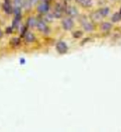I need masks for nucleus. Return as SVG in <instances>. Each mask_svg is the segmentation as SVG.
Masks as SVG:
<instances>
[{"label": "nucleus", "instance_id": "obj_1", "mask_svg": "<svg viewBox=\"0 0 121 132\" xmlns=\"http://www.w3.org/2000/svg\"><path fill=\"white\" fill-rule=\"evenodd\" d=\"M56 49L59 54H65L68 51V46H67V45L64 42H63V41H59V42L56 45Z\"/></svg>", "mask_w": 121, "mask_h": 132}, {"label": "nucleus", "instance_id": "obj_2", "mask_svg": "<svg viewBox=\"0 0 121 132\" xmlns=\"http://www.w3.org/2000/svg\"><path fill=\"white\" fill-rule=\"evenodd\" d=\"M73 22L70 18H66L63 21V27H64L65 30H70L73 27Z\"/></svg>", "mask_w": 121, "mask_h": 132}, {"label": "nucleus", "instance_id": "obj_3", "mask_svg": "<svg viewBox=\"0 0 121 132\" xmlns=\"http://www.w3.org/2000/svg\"><path fill=\"white\" fill-rule=\"evenodd\" d=\"M36 26H37V28H38V30L42 32H46L48 31V27L46 26V24L43 22H41V21H40V22L36 23Z\"/></svg>", "mask_w": 121, "mask_h": 132}, {"label": "nucleus", "instance_id": "obj_4", "mask_svg": "<svg viewBox=\"0 0 121 132\" xmlns=\"http://www.w3.org/2000/svg\"><path fill=\"white\" fill-rule=\"evenodd\" d=\"M3 10L5 11L6 13H7V14H11L12 12V7L10 5V3H9V2H8V1H6L5 3H3Z\"/></svg>", "mask_w": 121, "mask_h": 132}, {"label": "nucleus", "instance_id": "obj_5", "mask_svg": "<svg viewBox=\"0 0 121 132\" xmlns=\"http://www.w3.org/2000/svg\"><path fill=\"white\" fill-rule=\"evenodd\" d=\"M25 39H26L27 42H34L36 40V37L32 32H27L26 33V35H25Z\"/></svg>", "mask_w": 121, "mask_h": 132}, {"label": "nucleus", "instance_id": "obj_6", "mask_svg": "<svg viewBox=\"0 0 121 132\" xmlns=\"http://www.w3.org/2000/svg\"><path fill=\"white\" fill-rule=\"evenodd\" d=\"M48 9H49V5L46 3L40 4V5L38 7V11L40 12H45L48 11Z\"/></svg>", "mask_w": 121, "mask_h": 132}, {"label": "nucleus", "instance_id": "obj_7", "mask_svg": "<svg viewBox=\"0 0 121 132\" xmlns=\"http://www.w3.org/2000/svg\"><path fill=\"white\" fill-rule=\"evenodd\" d=\"M10 44L13 47H16L20 45V39L19 38H12L10 41Z\"/></svg>", "mask_w": 121, "mask_h": 132}, {"label": "nucleus", "instance_id": "obj_8", "mask_svg": "<svg viewBox=\"0 0 121 132\" xmlns=\"http://www.w3.org/2000/svg\"><path fill=\"white\" fill-rule=\"evenodd\" d=\"M100 12V16H105L108 14V12H109V9L108 8H103L101 11L99 12Z\"/></svg>", "mask_w": 121, "mask_h": 132}, {"label": "nucleus", "instance_id": "obj_9", "mask_svg": "<svg viewBox=\"0 0 121 132\" xmlns=\"http://www.w3.org/2000/svg\"><path fill=\"white\" fill-rule=\"evenodd\" d=\"M37 22H36V20L33 18H30L28 19V26L30 27H34Z\"/></svg>", "mask_w": 121, "mask_h": 132}, {"label": "nucleus", "instance_id": "obj_10", "mask_svg": "<svg viewBox=\"0 0 121 132\" xmlns=\"http://www.w3.org/2000/svg\"><path fill=\"white\" fill-rule=\"evenodd\" d=\"M121 18V14L120 13H115L113 16H112V21L113 22H118Z\"/></svg>", "mask_w": 121, "mask_h": 132}, {"label": "nucleus", "instance_id": "obj_11", "mask_svg": "<svg viewBox=\"0 0 121 132\" xmlns=\"http://www.w3.org/2000/svg\"><path fill=\"white\" fill-rule=\"evenodd\" d=\"M83 27H84L85 30H87V31H91V30H92V25L90 24L89 22H86L85 24H83Z\"/></svg>", "mask_w": 121, "mask_h": 132}, {"label": "nucleus", "instance_id": "obj_12", "mask_svg": "<svg viewBox=\"0 0 121 132\" xmlns=\"http://www.w3.org/2000/svg\"><path fill=\"white\" fill-rule=\"evenodd\" d=\"M102 27L103 30H110V27H111V25H110V23L106 22V23L102 24V27Z\"/></svg>", "mask_w": 121, "mask_h": 132}, {"label": "nucleus", "instance_id": "obj_13", "mask_svg": "<svg viewBox=\"0 0 121 132\" xmlns=\"http://www.w3.org/2000/svg\"><path fill=\"white\" fill-rule=\"evenodd\" d=\"M12 31V27H8L7 29V34H10Z\"/></svg>", "mask_w": 121, "mask_h": 132}, {"label": "nucleus", "instance_id": "obj_14", "mask_svg": "<svg viewBox=\"0 0 121 132\" xmlns=\"http://www.w3.org/2000/svg\"><path fill=\"white\" fill-rule=\"evenodd\" d=\"M25 62H26V61H25V60L24 59H21V64H24L25 63Z\"/></svg>", "mask_w": 121, "mask_h": 132}, {"label": "nucleus", "instance_id": "obj_15", "mask_svg": "<svg viewBox=\"0 0 121 132\" xmlns=\"http://www.w3.org/2000/svg\"><path fill=\"white\" fill-rule=\"evenodd\" d=\"M3 36V31H1V29H0V38Z\"/></svg>", "mask_w": 121, "mask_h": 132}]
</instances>
